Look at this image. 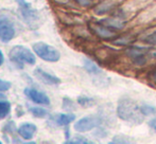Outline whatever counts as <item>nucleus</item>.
<instances>
[{
	"instance_id": "obj_16",
	"label": "nucleus",
	"mask_w": 156,
	"mask_h": 144,
	"mask_svg": "<svg viewBox=\"0 0 156 144\" xmlns=\"http://www.w3.org/2000/svg\"><path fill=\"white\" fill-rule=\"evenodd\" d=\"M78 103L82 107H91L96 104V100L94 98L86 97V95H81L78 98Z\"/></svg>"
},
{
	"instance_id": "obj_27",
	"label": "nucleus",
	"mask_w": 156,
	"mask_h": 144,
	"mask_svg": "<svg viewBox=\"0 0 156 144\" xmlns=\"http://www.w3.org/2000/svg\"><path fill=\"white\" fill-rule=\"evenodd\" d=\"M149 126H150L151 128H153V129L156 132V118H153V119H151L150 121H149Z\"/></svg>"
},
{
	"instance_id": "obj_12",
	"label": "nucleus",
	"mask_w": 156,
	"mask_h": 144,
	"mask_svg": "<svg viewBox=\"0 0 156 144\" xmlns=\"http://www.w3.org/2000/svg\"><path fill=\"white\" fill-rule=\"evenodd\" d=\"M102 113H105V115H99V117L101 118V120H102V123H106V124H108V125H113V124L115 123V115H114L115 112H114L111 105L103 108Z\"/></svg>"
},
{
	"instance_id": "obj_5",
	"label": "nucleus",
	"mask_w": 156,
	"mask_h": 144,
	"mask_svg": "<svg viewBox=\"0 0 156 144\" xmlns=\"http://www.w3.org/2000/svg\"><path fill=\"white\" fill-rule=\"evenodd\" d=\"M102 124V120L99 115H87L74 123V130L79 132H85L97 128Z\"/></svg>"
},
{
	"instance_id": "obj_15",
	"label": "nucleus",
	"mask_w": 156,
	"mask_h": 144,
	"mask_svg": "<svg viewBox=\"0 0 156 144\" xmlns=\"http://www.w3.org/2000/svg\"><path fill=\"white\" fill-rule=\"evenodd\" d=\"M94 32L100 37H102V38H109V37L115 36V33H114L113 31H111V30L108 29V27L102 25V23L97 25L96 27H94Z\"/></svg>"
},
{
	"instance_id": "obj_21",
	"label": "nucleus",
	"mask_w": 156,
	"mask_h": 144,
	"mask_svg": "<svg viewBox=\"0 0 156 144\" xmlns=\"http://www.w3.org/2000/svg\"><path fill=\"white\" fill-rule=\"evenodd\" d=\"M66 143H71V144H90L93 143L91 141H89L87 138L83 136H76L71 139V140H67Z\"/></svg>"
},
{
	"instance_id": "obj_10",
	"label": "nucleus",
	"mask_w": 156,
	"mask_h": 144,
	"mask_svg": "<svg viewBox=\"0 0 156 144\" xmlns=\"http://www.w3.org/2000/svg\"><path fill=\"white\" fill-rule=\"evenodd\" d=\"M37 130V127L35 124L33 123H23L19 126L18 128V134L21 138H23L25 140H31L33 136L35 135Z\"/></svg>"
},
{
	"instance_id": "obj_26",
	"label": "nucleus",
	"mask_w": 156,
	"mask_h": 144,
	"mask_svg": "<svg viewBox=\"0 0 156 144\" xmlns=\"http://www.w3.org/2000/svg\"><path fill=\"white\" fill-rule=\"evenodd\" d=\"M76 2L83 6H87V5H90L91 0H76Z\"/></svg>"
},
{
	"instance_id": "obj_6",
	"label": "nucleus",
	"mask_w": 156,
	"mask_h": 144,
	"mask_svg": "<svg viewBox=\"0 0 156 144\" xmlns=\"http://www.w3.org/2000/svg\"><path fill=\"white\" fill-rule=\"evenodd\" d=\"M15 36V27L13 22L4 16H0V40L9 43Z\"/></svg>"
},
{
	"instance_id": "obj_1",
	"label": "nucleus",
	"mask_w": 156,
	"mask_h": 144,
	"mask_svg": "<svg viewBox=\"0 0 156 144\" xmlns=\"http://www.w3.org/2000/svg\"><path fill=\"white\" fill-rule=\"evenodd\" d=\"M116 115L122 121L133 125H139L144 121V115L140 110V105L131 98L123 97L118 101Z\"/></svg>"
},
{
	"instance_id": "obj_29",
	"label": "nucleus",
	"mask_w": 156,
	"mask_h": 144,
	"mask_svg": "<svg viewBox=\"0 0 156 144\" xmlns=\"http://www.w3.org/2000/svg\"><path fill=\"white\" fill-rule=\"evenodd\" d=\"M4 98V94H2V93H0V99H3Z\"/></svg>"
},
{
	"instance_id": "obj_30",
	"label": "nucleus",
	"mask_w": 156,
	"mask_h": 144,
	"mask_svg": "<svg viewBox=\"0 0 156 144\" xmlns=\"http://www.w3.org/2000/svg\"><path fill=\"white\" fill-rule=\"evenodd\" d=\"M154 81L156 82V72H155V74H154Z\"/></svg>"
},
{
	"instance_id": "obj_3",
	"label": "nucleus",
	"mask_w": 156,
	"mask_h": 144,
	"mask_svg": "<svg viewBox=\"0 0 156 144\" xmlns=\"http://www.w3.org/2000/svg\"><path fill=\"white\" fill-rule=\"evenodd\" d=\"M32 48L35 54H37L38 57H41V60H46V62L55 63L58 60H60L61 58V54L58 52V50L46 43H41V41L35 43L32 46Z\"/></svg>"
},
{
	"instance_id": "obj_18",
	"label": "nucleus",
	"mask_w": 156,
	"mask_h": 144,
	"mask_svg": "<svg viewBox=\"0 0 156 144\" xmlns=\"http://www.w3.org/2000/svg\"><path fill=\"white\" fill-rule=\"evenodd\" d=\"M30 112H32V115L36 118H41V119H44V118L48 117L49 112H48L46 109L41 108V107H31L29 108Z\"/></svg>"
},
{
	"instance_id": "obj_23",
	"label": "nucleus",
	"mask_w": 156,
	"mask_h": 144,
	"mask_svg": "<svg viewBox=\"0 0 156 144\" xmlns=\"http://www.w3.org/2000/svg\"><path fill=\"white\" fill-rule=\"evenodd\" d=\"M144 41L147 43H149V45L156 46V31L151 34H149L148 36H146V38L144 39Z\"/></svg>"
},
{
	"instance_id": "obj_2",
	"label": "nucleus",
	"mask_w": 156,
	"mask_h": 144,
	"mask_svg": "<svg viewBox=\"0 0 156 144\" xmlns=\"http://www.w3.org/2000/svg\"><path fill=\"white\" fill-rule=\"evenodd\" d=\"M16 1L19 5L20 15L26 25L33 30L37 29L39 26V21H41V17H39L37 11L34 10L31 4L26 0H16Z\"/></svg>"
},
{
	"instance_id": "obj_13",
	"label": "nucleus",
	"mask_w": 156,
	"mask_h": 144,
	"mask_svg": "<svg viewBox=\"0 0 156 144\" xmlns=\"http://www.w3.org/2000/svg\"><path fill=\"white\" fill-rule=\"evenodd\" d=\"M101 23L108 28H113V29H117V30L123 29L125 26L124 20H122L121 18H106V19H103L101 21Z\"/></svg>"
},
{
	"instance_id": "obj_8",
	"label": "nucleus",
	"mask_w": 156,
	"mask_h": 144,
	"mask_svg": "<svg viewBox=\"0 0 156 144\" xmlns=\"http://www.w3.org/2000/svg\"><path fill=\"white\" fill-rule=\"evenodd\" d=\"M25 94L28 99L31 100L32 102H34V103H36V104H39V105H50L49 97H47V94L36 90V89L26 88Z\"/></svg>"
},
{
	"instance_id": "obj_31",
	"label": "nucleus",
	"mask_w": 156,
	"mask_h": 144,
	"mask_svg": "<svg viewBox=\"0 0 156 144\" xmlns=\"http://www.w3.org/2000/svg\"><path fill=\"white\" fill-rule=\"evenodd\" d=\"M0 144H1V141H0Z\"/></svg>"
},
{
	"instance_id": "obj_17",
	"label": "nucleus",
	"mask_w": 156,
	"mask_h": 144,
	"mask_svg": "<svg viewBox=\"0 0 156 144\" xmlns=\"http://www.w3.org/2000/svg\"><path fill=\"white\" fill-rule=\"evenodd\" d=\"M132 142H133V140H132L131 137L125 136V135H116V136L113 137L111 141L112 144H127Z\"/></svg>"
},
{
	"instance_id": "obj_25",
	"label": "nucleus",
	"mask_w": 156,
	"mask_h": 144,
	"mask_svg": "<svg viewBox=\"0 0 156 144\" xmlns=\"http://www.w3.org/2000/svg\"><path fill=\"white\" fill-rule=\"evenodd\" d=\"M11 86H12L11 82H9V81L1 80V78H0V91H6V90H9V89L11 88Z\"/></svg>"
},
{
	"instance_id": "obj_4",
	"label": "nucleus",
	"mask_w": 156,
	"mask_h": 144,
	"mask_svg": "<svg viewBox=\"0 0 156 144\" xmlns=\"http://www.w3.org/2000/svg\"><path fill=\"white\" fill-rule=\"evenodd\" d=\"M10 60L13 63L16 64H28V65H34L36 63L35 55L32 53L30 49L23 46H15L11 49L10 51Z\"/></svg>"
},
{
	"instance_id": "obj_9",
	"label": "nucleus",
	"mask_w": 156,
	"mask_h": 144,
	"mask_svg": "<svg viewBox=\"0 0 156 144\" xmlns=\"http://www.w3.org/2000/svg\"><path fill=\"white\" fill-rule=\"evenodd\" d=\"M34 75L38 78L41 82H43L46 85H58L61 83V80L56 77L53 74H50L48 72L44 71L41 68H36L34 70Z\"/></svg>"
},
{
	"instance_id": "obj_22",
	"label": "nucleus",
	"mask_w": 156,
	"mask_h": 144,
	"mask_svg": "<svg viewBox=\"0 0 156 144\" xmlns=\"http://www.w3.org/2000/svg\"><path fill=\"white\" fill-rule=\"evenodd\" d=\"M107 135H108V132L105 130L104 128H101L100 126H98L97 129H96V132H94V136L97 137V138H99V139L105 138V137H107Z\"/></svg>"
},
{
	"instance_id": "obj_24",
	"label": "nucleus",
	"mask_w": 156,
	"mask_h": 144,
	"mask_svg": "<svg viewBox=\"0 0 156 144\" xmlns=\"http://www.w3.org/2000/svg\"><path fill=\"white\" fill-rule=\"evenodd\" d=\"M108 9H109L108 4L102 3V4H100L97 9H94V13H97V14H99V15H102V14H104V13H106L107 11H108Z\"/></svg>"
},
{
	"instance_id": "obj_14",
	"label": "nucleus",
	"mask_w": 156,
	"mask_h": 144,
	"mask_svg": "<svg viewBox=\"0 0 156 144\" xmlns=\"http://www.w3.org/2000/svg\"><path fill=\"white\" fill-rule=\"evenodd\" d=\"M83 66L89 74H93V75H101L102 74V69L98 65L94 64V62H91L90 60H84Z\"/></svg>"
},
{
	"instance_id": "obj_11",
	"label": "nucleus",
	"mask_w": 156,
	"mask_h": 144,
	"mask_svg": "<svg viewBox=\"0 0 156 144\" xmlns=\"http://www.w3.org/2000/svg\"><path fill=\"white\" fill-rule=\"evenodd\" d=\"M76 120L73 113H58L54 117V122L58 126H66Z\"/></svg>"
},
{
	"instance_id": "obj_28",
	"label": "nucleus",
	"mask_w": 156,
	"mask_h": 144,
	"mask_svg": "<svg viewBox=\"0 0 156 144\" xmlns=\"http://www.w3.org/2000/svg\"><path fill=\"white\" fill-rule=\"evenodd\" d=\"M3 62H4V56H3V53H2V51L0 50V66L3 64Z\"/></svg>"
},
{
	"instance_id": "obj_7",
	"label": "nucleus",
	"mask_w": 156,
	"mask_h": 144,
	"mask_svg": "<svg viewBox=\"0 0 156 144\" xmlns=\"http://www.w3.org/2000/svg\"><path fill=\"white\" fill-rule=\"evenodd\" d=\"M127 55L131 57V60H133V63H135L136 65H144L147 62L148 55L151 56V51L149 52V50L147 48H140V47H132L126 51Z\"/></svg>"
},
{
	"instance_id": "obj_20",
	"label": "nucleus",
	"mask_w": 156,
	"mask_h": 144,
	"mask_svg": "<svg viewBox=\"0 0 156 144\" xmlns=\"http://www.w3.org/2000/svg\"><path fill=\"white\" fill-rule=\"evenodd\" d=\"M140 110L141 112L146 115H153L156 113V107L153 105H150V104H142L140 105Z\"/></svg>"
},
{
	"instance_id": "obj_19",
	"label": "nucleus",
	"mask_w": 156,
	"mask_h": 144,
	"mask_svg": "<svg viewBox=\"0 0 156 144\" xmlns=\"http://www.w3.org/2000/svg\"><path fill=\"white\" fill-rule=\"evenodd\" d=\"M11 104L9 102L0 101V119H4L10 113Z\"/></svg>"
}]
</instances>
